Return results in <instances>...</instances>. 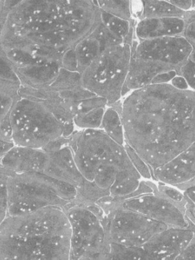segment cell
<instances>
[{"label":"cell","instance_id":"f1b7e54d","mask_svg":"<svg viewBox=\"0 0 195 260\" xmlns=\"http://www.w3.org/2000/svg\"><path fill=\"white\" fill-rule=\"evenodd\" d=\"M158 191H159L160 194H162L163 196L167 198L169 200L175 202L177 205H178V204L181 205L185 201V196L184 194H183L181 191L175 189V188L168 186L166 184L159 185Z\"/></svg>","mask_w":195,"mask_h":260},{"label":"cell","instance_id":"6da1fadb","mask_svg":"<svg viewBox=\"0 0 195 260\" xmlns=\"http://www.w3.org/2000/svg\"><path fill=\"white\" fill-rule=\"evenodd\" d=\"M102 24L95 0H0V57L22 86H49Z\"/></svg>","mask_w":195,"mask_h":260},{"label":"cell","instance_id":"4316f807","mask_svg":"<svg viewBox=\"0 0 195 260\" xmlns=\"http://www.w3.org/2000/svg\"><path fill=\"white\" fill-rule=\"evenodd\" d=\"M9 175L0 172V226L8 217L9 201H8L7 179Z\"/></svg>","mask_w":195,"mask_h":260},{"label":"cell","instance_id":"277c9868","mask_svg":"<svg viewBox=\"0 0 195 260\" xmlns=\"http://www.w3.org/2000/svg\"><path fill=\"white\" fill-rule=\"evenodd\" d=\"M69 147L83 177L109 192L114 200L126 199L140 186L141 176L124 146L102 129L75 131L70 136Z\"/></svg>","mask_w":195,"mask_h":260},{"label":"cell","instance_id":"4dcf8cb0","mask_svg":"<svg viewBox=\"0 0 195 260\" xmlns=\"http://www.w3.org/2000/svg\"><path fill=\"white\" fill-rule=\"evenodd\" d=\"M176 259H195V236Z\"/></svg>","mask_w":195,"mask_h":260},{"label":"cell","instance_id":"d6986e66","mask_svg":"<svg viewBox=\"0 0 195 260\" xmlns=\"http://www.w3.org/2000/svg\"><path fill=\"white\" fill-rule=\"evenodd\" d=\"M100 128L116 142L121 145L124 144V131L121 116L120 114L111 106H107L105 109Z\"/></svg>","mask_w":195,"mask_h":260},{"label":"cell","instance_id":"9c48e42d","mask_svg":"<svg viewBox=\"0 0 195 260\" xmlns=\"http://www.w3.org/2000/svg\"><path fill=\"white\" fill-rule=\"evenodd\" d=\"M105 213L104 226L110 243L142 247L169 226L140 213L110 204H98Z\"/></svg>","mask_w":195,"mask_h":260},{"label":"cell","instance_id":"ba28073f","mask_svg":"<svg viewBox=\"0 0 195 260\" xmlns=\"http://www.w3.org/2000/svg\"><path fill=\"white\" fill-rule=\"evenodd\" d=\"M71 226L70 260L108 259L110 241L103 219L86 206L64 208Z\"/></svg>","mask_w":195,"mask_h":260},{"label":"cell","instance_id":"83f0119b","mask_svg":"<svg viewBox=\"0 0 195 260\" xmlns=\"http://www.w3.org/2000/svg\"><path fill=\"white\" fill-rule=\"evenodd\" d=\"M178 75L184 77L188 83L189 88L195 91V63L187 60L178 71Z\"/></svg>","mask_w":195,"mask_h":260},{"label":"cell","instance_id":"d590c367","mask_svg":"<svg viewBox=\"0 0 195 260\" xmlns=\"http://www.w3.org/2000/svg\"><path fill=\"white\" fill-rule=\"evenodd\" d=\"M184 196L195 205V184H191V185L187 186L184 191Z\"/></svg>","mask_w":195,"mask_h":260},{"label":"cell","instance_id":"ac0fdd59","mask_svg":"<svg viewBox=\"0 0 195 260\" xmlns=\"http://www.w3.org/2000/svg\"><path fill=\"white\" fill-rule=\"evenodd\" d=\"M140 19L152 18H184L187 12L174 7L169 0H140Z\"/></svg>","mask_w":195,"mask_h":260},{"label":"cell","instance_id":"44dd1931","mask_svg":"<svg viewBox=\"0 0 195 260\" xmlns=\"http://www.w3.org/2000/svg\"><path fill=\"white\" fill-rule=\"evenodd\" d=\"M102 22L108 30L124 42L134 33L131 21L125 20L104 12H102Z\"/></svg>","mask_w":195,"mask_h":260},{"label":"cell","instance_id":"52a82bcc","mask_svg":"<svg viewBox=\"0 0 195 260\" xmlns=\"http://www.w3.org/2000/svg\"><path fill=\"white\" fill-rule=\"evenodd\" d=\"M9 119L15 145L42 149L63 136L62 123L34 100L21 97L11 111Z\"/></svg>","mask_w":195,"mask_h":260},{"label":"cell","instance_id":"2e32d148","mask_svg":"<svg viewBox=\"0 0 195 260\" xmlns=\"http://www.w3.org/2000/svg\"><path fill=\"white\" fill-rule=\"evenodd\" d=\"M170 71L175 70L166 63L131 55L129 71L122 89V96L131 91L151 84L154 77L158 74Z\"/></svg>","mask_w":195,"mask_h":260},{"label":"cell","instance_id":"e575fe53","mask_svg":"<svg viewBox=\"0 0 195 260\" xmlns=\"http://www.w3.org/2000/svg\"><path fill=\"white\" fill-rule=\"evenodd\" d=\"M15 145V143L12 141L0 139V159L3 158Z\"/></svg>","mask_w":195,"mask_h":260},{"label":"cell","instance_id":"7402d4cb","mask_svg":"<svg viewBox=\"0 0 195 260\" xmlns=\"http://www.w3.org/2000/svg\"><path fill=\"white\" fill-rule=\"evenodd\" d=\"M106 108H99L85 113L77 114L73 118L75 126L79 129L100 128Z\"/></svg>","mask_w":195,"mask_h":260},{"label":"cell","instance_id":"7c38bea8","mask_svg":"<svg viewBox=\"0 0 195 260\" xmlns=\"http://www.w3.org/2000/svg\"><path fill=\"white\" fill-rule=\"evenodd\" d=\"M195 228L169 226L142 246L147 259H176L195 236Z\"/></svg>","mask_w":195,"mask_h":260},{"label":"cell","instance_id":"8fae6325","mask_svg":"<svg viewBox=\"0 0 195 260\" xmlns=\"http://www.w3.org/2000/svg\"><path fill=\"white\" fill-rule=\"evenodd\" d=\"M191 51V46L182 36L133 42L132 45V55L166 63L177 73L188 60Z\"/></svg>","mask_w":195,"mask_h":260},{"label":"cell","instance_id":"f546056e","mask_svg":"<svg viewBox=\"0 0 195 260\" xmlns=\"http://www.w3.org/2000/svg\"><path fill=\"white\" fill-rule=\"evenodd\" d=\"M69 142H70V137L62 136L49 143L45 147H43L42 150L47 153L58 151L66 146H69Z\"/></svg>","mask_w":195,"mask_h":260},{"label":"cell","instance_id":"836d02e7","mask_svg":"<svg viewBox=\"0 0 195 260\" xmlns=\"http://www.w3.org/2000/svg\"><path fill=\"white\" fill-rule=\"evenodd\" d=\"M170 83L174 87L177 88V89H190V88H189L188 83L186 81L184 77H183L182 76L178 75V74H177L175 77H173V79L171 80Z\"/></svg>","mask_w":195,"mask_h":260},{"label":"cell","instance_id":"1f68e13d","mask_svg":"<svg viewBox=\"0 0 195 260\" xmlns=\"http://www.w3.org/2000/svg\"><path fill=\"white\" fill-rule=\"evenodd\" d=\"M169 2L179 10L188 12L195 7V0H169Z\"/></svg>","mask_w":195,"mask_h":260},{"label":"cell","instance_id":"30bf717a","mask_svg":"<svg viewBox=\"0 0 195 260\" xmlns=\"http://www.w3.org/2000/svg\"><path fill=\"white\" fill-rule=\"evenodd\" d=\"M102 203L117 205L125 209L137 211L169 226H190L185 211L181 209V206H178L160 193H147L121 200H114L111 197Z\"/></svg>","mask_w":195,"mask_h":260},{"label":"cell","instance_id":"3957f363","mask_svg":"<svg viewBox=\"0 0 195 260\" xmlns=\"http://www.w3.org/2000/svg\"><path fill=\"white\" fill-rule=\"evenodd\" d=\"M71 226L59 207L8 216L0 226V260H70Z\"/></svg>","mask_w":195,"mask_h":260},{"label":"cell","instance_id":"e0dca14e","mask_svg":"<svg viewBox=\"0 0 195 260\" xmlns=\"http://www.w3.org/2000/svg\"><path fill=\"white\" fill-rule=\"evenodd\" d=\"M184 28V18H152L140 19L136 25L134 33L139 41H141L182 36Z\"/></svg>","mask_w":195,"mask_h":260},{"label":"cell","instance_id":"5b68a950","mask_svg":"<svg viewBox=\"0 0 195 260\" xmlns=\"http://www.w3.org/2000/svg\"><path fill=\"white\" fill-rule=\"evenodd\" d=\"M8 216L20 215L47 207L64 209L74 200L75 187L44 173H13L7 179Z\"/></svg>","mask_w":195,"mask_h":260},{"label":"cell","instance_id":"603a6c76","mask_svg":"<svg viewBox=\"0 0 195 260\" xmlns=\"http://www.w3.org/2000/svg\"><path fill=\"white\" fill-rule=\"evenodd\" d=\"M147 259L142 247H131L117 243H110V252L108 259Z\"/></svg>","mask_w":195,"mask_h":260},{"label":"cell","instance_id":"4fadbf2b","mask_svg":"<svg viewBox=\"0 0 195 260\" xmlns=\"http://www.w3.org/2000/svg\"><path fill=\"white\" fill-rule=\"evenodd\" d=\"M150 170L161 183L188 186L195 180V142L167 164Z\"/></svg>","mask_w":195,"mask_h":260},{"label":"cell","instance_id":"484cf974","mask_svg":"<svg viewBox=\"0 0 195 260\" xmlns=\"http://www.w3.org/2000/svg\"><path fill=\"white\" fill-rule=\"evenodd\" d=\"M124 146L125 150L127 153L128 156L131 159L134 167H135L137 171L138 172L139 174L141 176L142 178L144 179H149L152 178V173H151L150 168L149 166L145 162V161L140 157V155L131 147L128 145L126 143L123 144Z\"/></svg>","mask_w":195,"mask_h":260},{"label":"cell","instance_id":"d4e9b609","mask_svg":"<svg viewBox=\"0 0 195 260\" xmlns=\"http://www.w3.org/2000/svg\"><path fill=\"white\" fill-rule=\"evenodd\" d=\"M108 106V102L102 97L96 95V96L91 97V98L85 99V100L75 103V115L77 114L85 113V112H90V111L99 109V108H106Z\"/></svg>","mask_w":195,"mask_h":260},{"label":"cell","instance_id":"8d00e7d4","mask_svg":"<svg viewBox=\"0 0 195 260\" xmlns=\"http://www.w3.org/2000/svg\"><path fill=\"white\" fill-rule=\"evenodd\" d=\"M191 211L192 217H193V220H195V205L194 207H193V208H192L191 211Z\"/></svg>","mask_w":195,"mask_h":260},{"label":"cell","instance_id":"74e56055","mask_svg":"<svg viewBox=\"0 0 195 260\" xmlns=\"http://www.w3.org/2000/svg\"><path fill=\"white\" fill-rule=\"evenodd\" d=\"M192 184H195V180L193 181V183H192Z\"/></svg>","mask_w":195,"mask_h":260},{"label":"cell","instance_id":"ffe728a7","mask_svg":"<svg viewBox=\"0 0 195 260\" xmlns=\"http://www.w3.org/2000/svg\"><path fill=\"white\" fill-rule=\"evenodd\" d=\"M95 2L104 13L125 20L132 19L131 0H95Z\"/></svg>","mask_w":195,"mask_h":260},{"label":"cell","instance_id":"d6a6232c","mask_svg":"<svg viewBox=\"0 0 195 260\" xmlns=\"http://www.w3.org/2000/svg\"><path fill=\"white\" fill-rule=\"evenodd\" d=\"M177 71H170L167 72H163L161 74H158L156 77H154L152 83L155 84H159V83H169L174 77L177 75Z\"/></svg>","mask_w":195,"mask_h":260},{"label":"cell","instance_id":"5bb4252c","mask_svg":"<svg viewBox=\"0 0 195 260\" xmlns=\"http://www.w3.org/2000/svg\"><path fill=\"white\" fill-rule=\"evenodd\" d=\"M47 159L42 149L15 145L0 159V164L12 173H44Z\"/></svg>","mask_w":195,"mask_h":260},{"label":"cell","instance_id":"8992f818","mask_svg":"<svg viewBox=\"0 0 195 260\" xmlns=\"http://www.w3.org/2000/svg\"><path fill=\"white\" fill-rule=\"evenodd\" d=\"M133 42L108 45L80 73L82 86L105 99L108 106L122 97L132 55Z\"/></svg>","mask_w":195,"mask_h":260},{"label":"cell","instance_id":"7a4b0ae2","mask_svg":"<svg viewBox=\"0 0 195 260\" xmlns=\"http://www.w3.org/2000/svg\"><path fill=\"white\" fill-rule=\"evenodd\" d=\"M125 143L150 170L167 164L195 142V91L170 83L131 91L120 111Z\"/></svg>","mask_w":195,"mask_h":260},{"label":"cell","instance_id":"9a60e30c","mask_svg":"<svg viewBox=\"0 0 195 260\" xmlns=\"http://www.w3.org/2000/svg\"><path fill=\"white\" fill-rule=\"evenodd\" d=\"M47 154L48 159L44 170V174L76 188L81 186L86 180L79 171L69 146Z\"/></svg>","mask_w":195,"mask_h":260},{"label":"cell","instance_id":"cb8c5ba5","mask_svg":"<svg viewBox=\"0 0 195 260\" xmlns=\"http://www.w3.org/2000/svg\"><path fill=\"white\" fill-rule=\"evenodd\" d=\"M184 28L182 36L191 46L188 60L195 63V7L186 13L184 17Z\"/></svg>","mask_w":195,"mask_h":260}]
</instances>
